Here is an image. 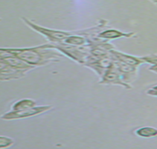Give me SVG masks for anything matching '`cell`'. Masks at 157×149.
<instances>
[{
  "label": "cell",
  "mask_w": 157,
  "mask_h": 149,
  "mask_svg": "<svg viewBox=\"0 0 157 149\" xmlns=\"http://www.w3.org/2000/svg\"><path fill=\"white\" fill-rule=\"evenodd\" d=\"M100 78L101 80H99L100 84L118 85L123 87L126 89H131L132 88V85L127 84L125 82H124L121 78V74L113 61Z\"/></svg>",
  "instance_id": "cell-3"
},
{
  "label": "cell",
  "mask_w": 157,
  "mask_h": 149,
  "mask_svg": "<svg viewBox=\"0 0 157 149\" xmlns=\"http://www.w3.org/2000/svg\"><path fill=\"white\" fill-rule=\"evenodd\" d=\"M135 134L139 137L151 138L157 136V128L153 127H142L134 131Z\"/></svg>",
  "instance_id": "cell-7"
},
{
  "label": "cell",
  "mask_w": 157,
  "mask_h": 149,
  "mask_svg": "<svg viewBox=\"0 0 157 149\" xmlns=\"http://www.w3.org/2000/svg\"><path fill=\"white\" fill-rule=\"evenodd\" d=\"M113 62L116 65L124 82L127 84L131 85L132 82L135 81V80L136 79L139 68L115 60H113Z\"/></svg>",
  "instance_id": "cell-4"
},
{
  "label": "cell",
  "mask_w": 157,
  "mask_h": 149,
  "mask_svg": "<svg viewBox=\"0 0 157 149\" xmlns=\"http://www.w3.org/2000/svg\"><path fill=\"white\" fill-rule=\"evenodd\" d=\"M146 93L149 96H155V97H157V89H154L152 88H150L146 91Z\"/></svg>",
  "instance_id": "cell-10"
},
{
  "label": "cell",
  "mask_w": 157,
  "mask_h": 149,
  "mask_svg": "<svg viewBox=\"0 0 157 149\" xmlns=\"http://www.w3.org/2000/svg\"><path fill=\"white\" fill-rule=\"evenodd\" d=\"M149 69L150 71L153 72V73H156V74H157V64L151 65V66H150L149 69Z\"/></svg>",
  "instance_id": "cell-11"
},
{
  "label": "cell",
  "mask_w": 157,
  "mask_h": 149,
  "mask_svg": "<svg viewBox=\"0 0 157 149\" xmlns=\"http://www.w3.org/2000/svg\"><path fill=\"white\" fill-rule=\"evenodd\" d=\"M10 55L20 58L27 64L34 66H43L57 63L63 57V55L54 49L47 48L46 44L31 48H2Z\"/></svg>",
  "instance_id": "cell-1"
},
{
  "label": "cell",
  "mask_w": 157,
  "mask_h": 149,
  "mask_svg": "<svg viewBox=\"0 0 157 149\" xmlns=\"http://www.w3.org/2000/svg\"><path fill=\"white\" fill-rule=\"evenodd\" d=\"M53 107L52 105H41V106H34L33 108L20 110H10L9 112L4 113L0 116L3 120H14V119H25L29 117L34 116L45 112L52 110Z\"/></svg>",
  "instance_id": "cell-2"
},
{
  "label": "cell",
  "mask_w": 157,
  "mask_h": 149,
  "mask_svg": "<svg viewBox=\"0 0 157 149\" xmlns=\"http://www.w3.org/2000/svg\"><path fill=\"white\" fill-rule=\"evenodd\" d=\"M136 35L135 32H124L117 29H104L99 32L96 36L97 38L101 40H109L120 38H132Z\"/></svg>",
  "instance_id": "cell-6"
},
{
  "label": "cell",
  "mask_w": 157,
  "mask_h": 149,
  "mask_svg": "<svg viewBox=\"0 0 157 149\" xmlns=\"http://www.w3.org/2000/svg\"><path fill=\"white\" fill-rule=\"evenodd\" d=\"M151 88H152V89H157V85L153 86V87H151Z\"/></svg>",
  "instance_id": "cell-13"
},
{
  "label": "cell",
  "mask_w": 157,
  "mask_h": 149,
  "mask_svg": "<svg viewBox=\"0 0 157 149\" xmlns=\"http://www.w3.org/2000/svg\"><path fill=\"white\" fill-rule=\"evenodd\" d=\"M36 103L34 100L30 99H24L19 100L12 105L11 110H20L27 109V108H33L36 106Z\"/></svg>",
  "instance_id": "cell-8"
},
{
  "label": "cell",
  "mask_w": 157,
  "mask_h": 149,
  "mask_svg": "<svg viewBox=\"0 0 157 149\" xmlns=\"http://www.w3.org/2000/svg\"><path fill=\"white\" fill-rule=\"evenodd\" d=\"M14 141L10 137L5 136H0V148H9L13 145Z\"/></svg>",
  "instance_id": "cell-9"
},
{
  "label": "cell",
  "mask_w": 157,
  "mask_h": 149,
  "mask_svg": "<svg viewBox=\"0 0 157 149\" xmlns=\"http://www.w3.org/2000/svg\"><path fill=\"white\" fill-rule=\"evenodd\" d=\"M150 2H151L153 3L154 5H156L157 6V0H149Z\"/></svg>",
  "instance_id": "cell-12"
},
{
  "label": "cell",
  "mask_w": 157,
  "mask_h": 149,
  "mask_svg": "<svg viewBox=\"0 0 157 149\" xmlns=\"http://www.w3.org/2000/svg\"><path fill=\"white\" fill-rule=\"evenodd\" d=\"M109 52H110V55L112 57H113V59L115 60V61H121V62L131 65V66H136V67L139 68L140 65L145 64L142 57H140L131 55H128V54L124 53V52L116 50V49L110 50Z\"/></svg>",
  "instance_id": "cell-5"
}]
</instances>
